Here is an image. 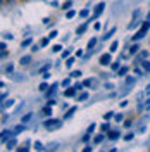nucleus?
Masks as SVG:
<instances>
[{
    "instance_id": "1",
    "label": "nucleus",
    "mask_w": 150,
    "mask_h": 152,
    "mask_svg": "<svg viewBox=\"0 0 150 152\" xmlns=\"http://www.w3.org/2000/svg\"><path fill=\"white\" fill-rule=\"evenodd\" d=\"M60 126H62V121H60V119H54V118H48L47 121H45V128H47L48 132L59 130Z\"/></svg>"
},
{
    "instance_id": "2",
    "label": "nucleus",
    "mask_w": 150,
    "mask_h": 152,
    "mask_svg": "<svg viewBox=\"0 0 150 152\" xmlns=\"http://www.w3.org/2000/svg\"><path fill=\"white\" fill-rule=\"evenodd\" d=\"M149 28H150V19H149V21H145V24H143V26L140 28V31H138V33H136V35L133 37V40L136 42V40H140V38H143L145 35H147V31H149Z\"/></svg>"
},
{
    "instance_id": "3",
    "label": "nucleus",
    "mask_w": 150,
    "mask_h": 152,
    "mask_svg": "<svg viewBox=\"0 0 150 152\" xmlns=\"http://www.w3.org/2000/svg\"><path fill=\"white\" fill-rule=\"evenodd\" d=\"M111 61H112L111 52H109V54H103V56L100 57V64H102V66H109V64H111Z\"/></svg>"
},
{
    "instance_id": "4",
    "label": "nucleus",
    "mask_w": 150,
    "mask_h": 152,
    "mask_svg": "<svg viewBox=\"0 0 150 152\" xmlns=\"http://www.w3.org/2000/svg\"><path fill=\"white\" fill-rule=\"evenodd\" d=\"M103 9H105V4H103V2H100V4H98V5L95 7V14H93V18H98V16H100V14L103 12Z\"/></svg>"
},
{
    "instance_id": "5",
    "label": "nucleus",
    "mask_w": 150,
    "mask_h": 152,
    "mask_svg": "<svg viewBox=\"0 0 150 152\" xmlns=\"http://www.w3.org/2000/svg\"><path fill=\"white\" fill-rule=\"evenodd\" d=\"M76 92H78V90H76L74 86H73V88H67L66 92H64V95H66V97H74Z\"/></svg>"
},
{
    "instance_id": "6",
    "label": "nucleus",
    "mask_w": 150,
    "mask_h": 152,
    "mask_svg": "<svg viewBox=\"0 0 150 152\" xmlns=\"http://www.w3.org/2000/svg\"><path fill=\"white\" fill-rule=\"evenodd\" d=\"M107 137H109L111 140H117V138L121 137V133H119V132H109V135H107Z\"/></svg>"
},
{
    "instance_id": "7",
    "label": "nucleus",
    "mask_w": 150,
    "mask_h": 152,
    "mask_svg": "<svg viewBox=\"0 0 150 152\" xmlns=\"http://www.w3.org/2000/svg\"><path fill=\"white\" fill-rule=\"evenodd\" d=\"M74 114H76V107H71V109H67V113H66V116H64V118H66V119H69V118H73Z\"/></svg>"
},
{
    "instance_id": "8",
    "label": "nucleus",
    "mask_w": 150,
    "mask_h": 152,
    "mask_svg": "<svg viewBox=\"0 0 150 152\" xmlns=\"http://www.w3.org/2000/svg\"><path fill=\"white\" fill-rule=\"evenodd\" d=\"M114 116H116V114H114L112 111H109V113H105V114H103V121H111V119H112Z\"/></svg>"
},
{
    "instance_id": "9",
    "label": "nucleus",
    "mask_w": 150,
    "mask_h": 152,
    "mask_svg": "<svg viewBox=\"0 0 150 152\" xmlns=\"http://www.w3.org/2000/svg\"><path fill=\"white\" fill-rule=\"evenodd\" d=\"M29 62H31V56L21 57V64H23V66H26V64H29Z\"/></svg>"
},
{
    "instance_id": "10",
    "label": "nucleus",
    "mask_w": 150,
    "mask_h": 152,
    "mask_svg": "<svg viewBox=\"0 0 150 152\" xmlns=\"http://www.w3.org/2000/svg\"><path fill=\"white\" fill-rule=\"evenodd\" d=\"M12 105H14V100H12V99H10V100H7V102L4 100V104H2V109H9V107H12Z\"/></svg>"
},
{
    "instance_id": "11",
    "label": "nucleus",
    "mask_w": 150,
    "mask_h": 152,
    "mask_svg": "<svg viewBox=\"0 0 150 152\" xmlns=\"http://www.w3.org/2000/svg\"><path fill=\"white\" fill-rule=\"evenodd\" d=\"M86 26H88V23H86V24H81V26L78 28V31H76V35H83L84 31H86Z\"/></svg>"
},
{
    "instance_id": "12",
    "label": "nucleus",
    "mask_w": 150,
    "mask_h": 152,
    "mask_svg": "<svg viewBox=\"0 0 150 152\" xmlns=\"http://www.w3.org/2000/svg\"><path fill=\"white\" fill-rule=\"evenodd\" d=\"M12 133H14V132H7V130H5V132L2 133V142L5 143V140L9 138V137H10V135H12Z\"/></svg>"
},
{
    "instance_id": "13",
    "label": "nucleus",
    "mask_w": 150,
    "mask_h": 152,
    "mask_svg": "<svg viewBox=\"0 0 150 152\" xmlns=\"http://www.w3.org/2000/svg\"><path fill=\"white\" fill-rule=\"evenodd\" d=\"M117 48H119V42H112V45H111V54H112V52H117Z\"/></svg>"
},
{
    "instance_id": "14",
    "label": "nucleus",
    "mask_w": 150,
    "mask_h": 152,
    "mask_svg": "<svg viewBox=\"0 0 150 152\" xmlns=\"http://www.w3.org/2000/svg\"><path fill=\"white\" fill-rule=\"evenodd\" d=\"M141 67H143L147 73H150V62L149 61H143V62H141Z\"/></svg>"
},
{
    "instance_id": "15",
    "label": "nucleus",
    "mask_w": 150,
    "mask_h": 152,
    "mask_svg": "<svg viewBox=\"0 0 150 152\" xmlns=\"http://www.w3.org/2000/svg\"><path fill=\"white\" fill-rule=\"evenodd\" d=\"M138 45H131V47H130V54H131V56H135V54H136V52H138Z\"/></svg>"
},
{
    "instance_id": "16",
    "label": "nucleus",
    "mask_w": 150,
    "mask_h": 152,
    "mask_svg": "<svg viewBox=\"0 0 150 152\" xmlns=\"http://www.w3.org/2000/svg\"><path fill=\"white\" fill-rule=\"evenodd\" d=\"M23 130H24V124H19V126H16V128H14V135H17V133H21Z\"/></svg>"
},
{
    "instance_id": "17",
    "label": "nucleus",
    "mask_w": 150,
    "mask_h": 152,
    "mask_svg": "<svg viewBox=\"0 0 150 152\" xmlns=\"http://www.w3.org/2000/svg\"><path fill=\"white\" fill-rule=\"evenodd\" d=\"M95 143H97V145H98V143H102L103 142V135H97V137H95V140H93Z\"/></svg>"
},
{
    "instance_id": "18",
    "label": "nucleus",
    "mask_w": 150,
    "mask_h": 152,
    "mask_svg": "<svg viewBox=\"0 0 150 152\" xmlns=\"http://www.w3.org/2000/svg\"><path fill=\"white\" fill-rule=\"evenodd\" d=\"M114 33H116V28H112V29H111V31H109V33H107V35L103 37V40H109V38H112V35H114Z\"/></svg>"
},
{
    "instance_id": "19",
    "label": "nucleus",
    "mask_w": 150,
    "mask_h": 152,
    "mask_svg": "<svg viewBox=\"0 0 150 152\" xmlns=\"http://www.w3.org/2000/svg\"><path fill=\"white\" fill-rule=\"evenodd\" d=\"M74 16H76V10H67V14H66L67 19H73Z\"/></svg>"
},
{
    "instance_id": "20",
    "label": "nucleus",
    "mask_w": 150,
    "mask_h": 152,
    "mask_svg": "<svg viewBox=\"0 0 150 152\" xmlns=\"http://www.w3.org/2000/svg\"><path fill=\"white\" fill-rule=\"evenodd\" d=\"M73 64H74V57H67V62H66V66H67V67H71Z\"/></svg>"
},
{
    "instance_id": "21",
    "label": "nucleus",
    "mask_w": 150,
    "mask_h": 152,
    "mask_svg": "<svg viewBox=\"0 0 150 152\" xmlns=\"http://www.w3.org/2000/svg\"><path fill=\"white\" fill-rule=\"evenodd\" d=\"M86 99H88V94H86V92H84V94H81L79 97H78V100H79V102H83V100H86Z\"/></svg>"
},
{
    "instance_id": "22",
    "label": "nucleus",
    "mask_w": 150,
    "mask_h": 152,
    "mask_svg": "<svg viewBox=\"0 0 150 152\" xmlns=\"http://www.w3.org/2000/svg\"><path fill=\"white\" fill-rule=\"evenodd\" d=\"M35 149H36V151H45V147H43L40 142H35Z\"/></svg>"
},
{
    "instance_id": "23",
    "label": "nucleus",
    "mask_w": 150,
    "mask_h": 152,
    "mask_svg": "<svg viewBox=\"0 0 150 152\" xmlns=\"http://www.w3.org/2000/svg\"><path fill=\"white\" fill-rule=\"evenodd\" d=\"M95 43H97V38H92V40L88 42V48H93V47H95Z\"/></svg>"
},
{
    "instance_id": "24",
    "label": "nucleus",
    "mask_w": 150,
    "mask_h": 152,
    "mask_svg": "<svg viewBox=\"0 0 150 152\" xmlns=\"http://www.w3.org/2000/svg\"><path fill=\"white\" fill-rule=\"evenodd\" d=\"M71 5H73V2H71V0H67L66 4H64V5H62V9H66V10H69V7H71Z\"/></svg>"
},
{
    "instance_id": "25",
    "label": "nucleus",
    "mask_w": 150,
    "mask_h": 152,
    "mask_svg": "<svg viewBox=\"0 0 150 152\" xmlns=\"http://www.w3.org/2000/svg\"><path fill=\"white\" fill-rule=\"evenodd\" d=\"M126 73H128V67H121V69H119V71H117V75H119V76L126 75Z\"/></svg>"
},
{
    "instance_id": "26",
    "label": "nucleus",
    "mask_w": 150,
    "mask_h": 152,
    "mask_svg": "<svg viewBox=\"0 0 150 152\" xmlns=\"http://www.w3.org/2000/svg\"><path fill=\"white\" fill-rule=\"evenodd\" d=\"M48 45V38H43L42 42H40V47H47Z\"/></svg>"
},
{
    "instance_id": "27",
    "label": "nucleus",
    "mask_w": 150,
    "mask_h": 152,
    "mask_svg": "<svg viewBox=\"0 0 150 152\" xmlns=\"http://www.w3.org/2000/svg\"><path fill=\"white\" fill-rule=\"evenodd\" d=\"M122 118H124L122 114H116V116H114V119H116L117 123H121V121H122Z\"/></svg>"
},
{
    "instance_id": "28",
    "label": "nucleus",
    "mask_w": 150,
    "mask_h": 152,
    "mask_svg": "<svg viewBox=\"0 0 150 152\" xmlns=\"http://www.w3.org/2000/svg\"><path fill=\"white\" fill-rule=\"evenodd\" d=\"M79 16H81V18H88V9H83L79 12Z\"/></svg>"
},
{
    "instance_id": "29",
    "label": "nucleus",
    "mask_w": 150,
    "mask_h": 152,
    "mask_svg": "<svg viewBox=\"0 0 150 152\" xmlns=\"http://www.w3.org/2000/svg\"><path fill=\"white\" fill-rule=\"evenodd\" d=\"M43 113L47 114V116H52V109H50V105H48V107H45V109H43Z\"/></svg>"
},
{
    "instance_id": "30",
    "label": "nucleus",
    "mask_w": 150,
    "mask_h": 152,
    "mask_svg": "<svg viewBox=\"0 0 150 152\" xmlns=\"http://www.w3.org/2000/svg\"><path fill=\"white\" fill-rule=\"evenodd\" d=\"M31 118H33V116H31V114H26V116H24V118H23V123H28L29 119H31Z\"/></svg>"
},
{
    "instance_id": "31",
    "label": "nucleus",
    "mask_w": 150,
    "mask_h": 152,
    "mask_svg": "<svg viewBox=\"0 0 150 152\" xmlns=\"http://www.w3.org/2000/svg\"><path fill=\"white\" fill-rule=\"evenodd\" d=\"M29 45H31V38H28V40L23 42V47H29Z\"/></svg>"
},
{
    "instance_id": "32",
    "label": "nucleus",
    "mask_w": 150,
    "mask_h": 152,
    "mask_svg": "<svg viewBox=\"0 0 150 152\" xmlns=\"http://www.w3.org/2000/svg\"><path fill=\"white\" fill-rule=\"evenodd\" d=\"M47 88H48V85H47V83H42V85H40V92H45Z\"/></svg>"
},
{
    "instance_id": "33",
    "label": "nucleus",
    "mask_w": 150,
    "mask_h": 152,
    "mask_svg": "<svg viewBox=\"0 0 150 152\" xmlns=\"http://www.w3.org/2000/svg\"><path fill=\"white\" fill-rule=\"evenodd\" d=\"M124 140H126V142H130V140H133V133H128V135L124 137Z\"/></svg>"
},
{
    "instance_id": "34",
    "label": "nucleus",
    "mask_w": 150,
    "mask_h": 152,
    "mask_svg": "<svg viewBox=\"0 0 150 152\" xmlns=\"http://www.w3.org/2000/svg\"><path fill=\"white\" fill-rule=\"evenodd\" d=\"M14 145H16V140H10V142L7 143V149H12V147H14Z\"/></svg>"
},
{
    "instance_id": "35",
    "label": "nucleus",
    "mask_w": 150,
    "mask_h": 152,
    "mask_svg": "<svg viewBox=\"0 0 150 152\" xmlns=\"http://www.w3.org/2000/svg\"><path fill=\"white\" fill-rule=\"evenodd\" d=\"M52 50H54V52H60V50H62V45H55Z\"/></svg>"
},
{
    "instance_id": "36",
    "label": "nucleus",
    "mask_w": 150,
    "mask_h": 152,
    "mask_svg": "<svg viewBox=\"0 0 150 152\" xmlns=\"http://www.w3.org/2000/svg\"><path fill=\"white\" fill-rule=\"evenodd\" d=\"M102 132H109V124H107V123L102 124Z\"/></svg>"
},
{
    "instance_id": "37",
    "label": "nucleus",
    "mask_w": 150,
    "mask_h": 152,
    "mask_svg": "<svg viewBox=\"0 0 150 152\" xmlns=\"http://www.w3.org/2000/svg\"><path fill=\"white\" fill-rule=\"evenodd\" d=\"M69 83H71V80L67 78V80H64V81H62V86H69Z\"/></svg>"
},
{
    "instance_id": "38",
    "label": "nucleus",
    "mask_w": 150,
    "mask_h": 152,
    "mask_svg": "<svg viewBox=\"0 0 150 152\" xmlns=\"http://www.w3.org/2000/svg\"><path fill=\"white\" fill-rule=\"evenodd\" d=\"M71 76H73V78H78V76H81V71H74Z\"/></svg>"
},
{
    "instance_id": "39",
    "label": "nucleus",
    "mask_w": 150,
    "mask_h": 152,
    "mask_svg": "<svg viewBox=\"0 0 150 152\" xmlns=\"http://www.w3.org/2000/svg\"><path fill=\"white\" fill-rule=\"evenodd\" d=\"M112 69H114V71H117V69H119V62H114V64H112Z\"/></svg>"
},
{
    "instance_id": "40",
    "label": "nucleus",
    "mask_w": 150,
    "mask_h": 152,
    "mask_svg": "<svg viewBox=\"0 0 150 152\" xmlns=\"http://www.w3.org/2000/svg\"><path fill=\"white\" fill-rule=\"evenodd\" d=\"M67 57H69V52H67V50H64V52H62V59H67Z\"/></svg>"
},
{
    "instance_id": "41",
    "label": "nucleus",
    "mask_w": 150,
    "mask_h": 152,
    "mask_svg": "<svg viewBox=\"0 0 150 152\" xmlns=\"http://www.w3.org/2000/svg\"><path fill=\"white\" fill-rule=\"evenodd\" d=\"M133 83H135V78H131V76H130V78H128V85H133Z\"/></svg>"
},
{
    "instance_id": "42",
    "label": "nucleus",
    "mask_w": 150,
    "mask_h": 152,
    "mask_svg": "<svg viewBox=\"0 0 150 152\" xmlns=\"http://www.w3.org/2000/svg\"><path fill=\"white\" fill-rule=\"evenodd\" d=\"M92 83H93V81H92V80H86V81H84L83 85H84V86H90V85H92Z\"/></svg>"
},
{
    "instance_id": "43",
    "label": "nucleus",
    "mask_w": 150,
    "mask_h": 152,
    "mask_svg": "<svg viewBox=\"0 0 150 152\" xmlns=\"http://www.w3.org/2000/svg\"><path fill=\"white\" fill-rule=\"evenodd\" d=\"M57 35H59V33H57V31H52V33H50V37H48V38H55Z\"/></svg>"
},
{
    "instance_id": "44",
    "label": "nucleus",
    "mask_w": 150,
    "mask_h": 152,
    "mask_svg": "<svg viewBox=\"0 0 150 152\" xmlns=\"http://www.w3.org/2000/svg\"><path fill=\"white\" fill-rule=\"evenodd\" d=\"M145 109H147V111H149V109H150V99H149V100H147V102H145Z\"/></svg>"
},
{
    "instance_id": "45",
    "label": "nucleus",
    "mask_w": 150,
    "mask_h": 152,
    "mask_svg": "<svg viewBox=\"0 0 150 152\" xmlns=\"http://www.w3.org/2000/svg\"><path fill=\"white\" fill-rule=\"evenodd\" d=\"M83 86H84V85H79V83H78V85H74V88H76V90H81Z\"/></svg>"
},
{
    "instance_id": "46",
    "label": "nucleus",
    "mask_w": 150,
    "mask_h": 152,
    "mask_svg": "<svg viewBox=\"0 0 150 152\" xmlns=\"http://www.w3.org/2000/svg\"><path fill=\"white\" fill-rule=\"evenodd\" d=\"M145 94H147V95H150V85L147 86V90H145Z\"/></svg>"
}]
</instances>
